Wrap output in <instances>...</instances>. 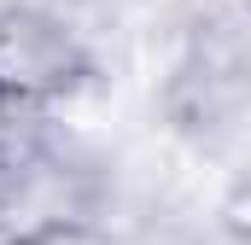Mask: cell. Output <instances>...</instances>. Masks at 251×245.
<instances>
[{
	"instance_id": "1",
	"label": "cell",
	"mask_w": 251,
	"mask_h": 245,
	"mask_svg": "<svg viewBox=\"0 0 251 245\" xmlns=\"http://www.w3.org/2000/svg\"><path fill=\"white\" fill-rule=\"evenodd\" d=\"M94 64L82 41L47 12H12L0 29V94L12 105H53L64 99Z\"/></svg>"
},
{
	"instance_id": "2",
	"label": "cell",
	"mask_w": 251,
	"mask_h": 245,
	"mask_svg": "<svg viewBox=\"0 0 251 245\" xmlns=\"http://www.w3.org/2000/svg\"><path fill=\"white\" fill-rule=\"evenodd\" d=\"M24 245H111L105 234H94L88 222H64V228H47V234H35V240Z\"/></svg>"
},
{
	"instance_id": "3",
	"label": "cell",
	"mask_w": 251,
	"mask_h": 245,
	"mask_svg": "<svg viewBox=\"0 0 251 245\" xmlns=\"http://www.w3.org/2000/svg\"><path fill=\"white\" fill-rule=\"evenodd\" d=\"M12 12H18V6H12V0H0V29H6V18H12Z\"/></svg>"
}]
</instances>
